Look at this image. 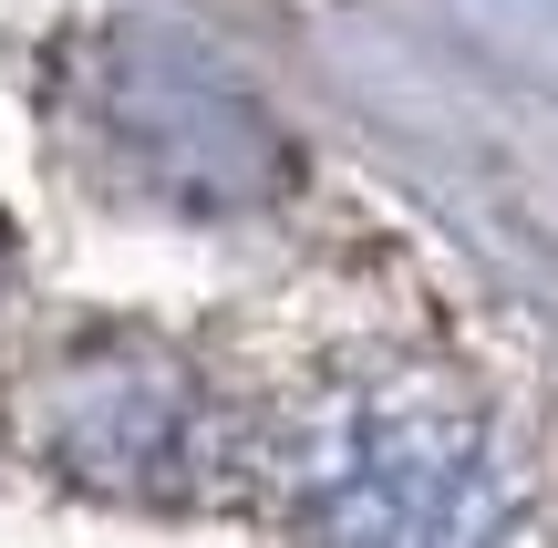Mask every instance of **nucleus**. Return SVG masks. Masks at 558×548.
<instances>
[{
	"mask_svg": "<svg viewBox=\"0 0 558 548\" xmlns=\"http://www.w3.org/2000/svg\"><path fill=\"white\" fill-rule=\"evenodd\" d=\"M52 455L62 476H83L94 497H186L207 466V393L186 383L166 352H83L52 393Z\"/></svg>",
	"mask_w": 558,
	"mask_h": 548,
	"instance_id": "7ed1b4c3",
	"label": "nucleus"
},
{
	"mask_svg": "<svg viewBox=\"0 0 558 548\" xmlns=\"http://www.w3.org/2000/svg\"><path fill=\"white\" fill-rule=\"evenodd\" d=\"M311 548H527V497L486 425L445 393H341L300 446Z\"/></svg>",
	"mask_w": 558,
	"mask_h": 548,
	"instance_id": "f257e3e1",
	"label": "nucleus"
},
{
	"mask_svg": "<svg viewBox=\"0 0 558 548\" xmlns=\"http://www.w3.org/2000/svg\"><path fill=\"white\" fill-rule=\"evenodd\" d=\"M83 124L124 166V186L166 207H259L290 186V145L259 124V103L197 62L145 52V41H114L83 73Z\"/></svg>",
	"mask_w": 558,
	"mask_h": 548,
	"instance_id": "f03ea898",
	"label": "nucleus"
}]
</instances>
